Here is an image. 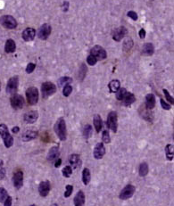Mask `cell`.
Instances as JSON below:
<instances>
[{"mask_svg": "<svg viewBox=\"0 0 174 206\" xmlns=\"http://www.w3.org/2000/svg\"><path fill=\"white\" fill-rule=\"evenodd\" d=\"M128 30L127 29L123 26H121L119 28L115 29L113 32V38L115 41H121L123 37H125V35L127 34Z\"/></svg>", "mask_w": 174, "mask_h": 206, "instance_id": "obj_13", "label": "cell"}, {"mask_svg": "<svg viewBox=\"0 0 174 206\" xmlns=\"http://www.w3.org/2000/svg\"><path fill=\"white\" fill-rule=\"evenodd\" d=\"M16 49V45H15V42L13 40V39H7L6 42V45H5V51L6 53H14Z\"/></svg>", "mask_w": 174, "mask_h": 206, "instance_id": "obj_24", "label": "cell"}, {"mask_svg": "<svg viewBox=\"0 0 174 206\" xmlns=\"http://www.w3.org/2000/svg\"><path fill=\"white\" fill-rule=\"evenodd\" d=\"M4 205L5 206H10L12 205V198L10 196L6 197V199L4 202Z\"/></svg>", "mask_w": 174, "mask_h": 206, "instance_id": "obj_46", "label": "cell"}, {"mask_svg": "<svg viewBox=\"0 0 174 206\" xmlns=\"http://www.w3.org/2000/svg\"><path fill=\"white\" fill-rule=\"evenodd\" d=\"M165 154H166V158L168 161H172L174 157V147L173 145H167L165 146Z\"/></svg>", "mask_w": 174, "mask_h": 206, "instance_id": "obj_28", "label": "cell"}, {"mask_svg": "<svg viewBox=\"0 0 174 206\" xmlns=\"http://www.w3.org/2000/svg\"><path fill=\"white\" fill-rule=\"evenodd\" d=\"M63 7H64V12H66V11L68 10V8H69V3L65 1V2L64 3V6H63Z\"/></svg>", "mask_w": 174, "mask_h": 206, "instance_id": "obj_49", "label": "cell"}, {"mask_svg": "<svg viewBox=\"0 0 174 206\" xmlns=\"http://www.w3.org/2000/svg\"><path fill=\"white\" fill-rule=\"evenodd\" d=\"M26 98L30 105H34L38 102V90L35 87H30L26 90Z\"/></svg>", "mask_w": 174, "mask_h": 206, "instance_id": "obj_3", "label": "cell"}, {"mask_svg": "<svg viewBox=\"0 0 174 206\" xmlns=\"http://www.w3.org/2000/svg\"><path fill=\"white\" fill-rule=\"evenodd\" d=\"M72 81H73V80L71 78H69V77H62V78H60L58 80V86L61 87H63L64 85L72 83Z\"/></svg>", "mask_w": 174, "mask_h": 206, "instance_id": "obj_32", "label": "cell"}, {"mask_svg": "<svg viewBox=\"0 0 174 206\" xmlns=\"http://www.w3.org/2000/svg\"><path fill=\"white\" fill-rule=\"evenodd\" d=\"M108 87H109V91L111 93H116L118 91V89L121 87V83L118 80H113L109 82Z\"/></svg>", "mask_w": 174, "mask_h": 206, "instance_id": "obj_27", "label": "cell"}, {"mask_svg": "<svg viewBox=\"0 0 174 206\" xmlns=\"http://www.w3.org/2000/svg\"><path fill=\"white\" fill-rule=\"evenodd\" d=\"M164 90V94L165 97H166V99H167V101H168V103H170L171 104H173L174 103V100H173V97L170 95V93L168 92V90L167 89H163Z\"/></svg>", "mask_w": 174, "mask_h": 206, "instance_id": "obj_42", "label": "cell"}, {"mask_svg": "<svg viewBox=\"0 0 174 206\" xmlns=\"http://www.w3.org/2000/svg\"><path fill=\"white\" fill-rule=\"evenodd\" d=\"M90 55L94 56L97 60L100 61V60H104L106 58L107 54H106V51L101 47V46H95V47H92V49L90 50Z\"/></svg>", "mask_w": 174, "mask_h": 206, "instance_id": "obj_9", "label": "cell"}, {"mask_svg": "<svg viewBox=\"0 0 174 206\" xmlns=\"http://www.w3.org/2000/svg\"><path fill=\"white\" fill-rule=\"evenodd\" d=\"M19 131H20V128H19L18 126L14 127V128L12 129V132H13V133H15V134H16V133H18Z\"/></svg>", "mask_w": 174, "mask_h": 206, "instance_id": "obj_50", "label": "cell"}, {"mask_svg": "<svg viewBox=\"0 0 174 206\" xmlns=\"http://www.w3.org/2000/svg\"><path fill=\"white\" fill-rule=\"evenodd\" d=\"M36 36V30L33 28H27L22 31V38L25 41H31Z\"/></svg>", "mask_w": 174, "mask_h": 206, "instance_id": "obj_17", "label": "cell"}, {"mask_svg": "<svg viewBox=\"0 0 174 206\" xmlns=\"http://www.w3.org/2000/svg\"><path fill=\"white\" fill-rule=\"evenodd\" d=\"M38 132L36 130H29L25 131L22 135V140L24 142H28V141L32 140V139H35L38 137Z\"/></svg>", "mask_w": 174, "mask_h": 206, "instance_id": "obj_21", "label": "cell"}, {"mask_svg": "<svg viewBox=\"0 0 174 206\" xmlns=\"http://www.w3.org/2000/svg\"><path fill=\"white\" fill-rule=\"evenodd\" d=\"M90 179H91V174H90V171L88 168H85L82 171V181L84 183V185H89V183L90 182Z\"/></svg>", "mask_w": 174, "mask_h": 206, "instance_id": "obj_29", "label": "cell"}, {"mask_svg": "<svg viewBox=\"0 0 174 206\" xmlns=\"http://www.w3.org/2000/svg\"><path fill=\"white\" fill-rule=\"evenodd\" d=\"M92 133H93V130H92L91 125L89 124H86L84 127H83V130H82V134L84 136V138L86 139H89L90 137L92 136Z\"/></svg>", "mask_w": 174, "mask_h": 206, "instance_id": "obj_30", "label": "cell"}, {"mask_svg": "<svg viewBox=\"0 0 174 206\" xmlns=\"http://www.w3.org/2000/svg\"><path fill=\"white\" fill-rule=\"evenodd\" d=\"M160 103H161V106L164 109V110H170L171 109V105L168 103H166L164 99H161L160 100Z\"/></svg>", "mask_w": 174, "mask_h": 206, "instance_id": "obj_45", "label": "cell"}, {"mask_svg": "<svg viewBox=\"0 0 174 206\" xmlns=\"http://www.w3.org/2000/svg\"><path fill=\"white\" fill-rule=\"evenodd\" d=\"M62 173L64 178H69L73 174V168L71 166H65L62 170Z\"/></svg>", "mask_w": 174, "mask_h": 206, "instance_id": "obj_34", "label": "cell"}, {"mask_svg": "<svg viewBox=\"0 0 174 206\" xmlns=\"http://www.w3.org/2000/svg\"><path fill=\"white\" fill-rule=\"evenodd\" d=\"M127 15H128L129 18H131L132 20H134V21H137V13L134 12V11H129V12H128Z\"/></svg>", "mask_w": 174, "mask_h": 206, "instance_id": "obj_44", "label": "cell"}, {"mask_svg": "<svg viewBox=\"0 0 174 206\" xmlns=\"http://www.w3.org/2000/svg\"><path fill=\"white\" fill-rule=\"evenodd\" d=\"M87 62H88V64H89L90 66H94L96 64H97V58H96L94 56L89 55V56H88V58H87Z\"/></svg>", "mask_w": 174, "mask_h": 206, "instance_id": "obj_40", "label": "cell"}, {"mask_svg": "<svg viewBox=\"0 0 174 206\" xmlns=\"http://www.w3.org/2000/svg\"><path fill=\"white\" fill-rule=\"evenodd\" d=\"M0 87H1V84H0Z\"/></svg>", "mask_w": 174, "mask_h": 206, "instance_id": "obj_52", "label": "cell"}, {"mask_svg": "<svg viewBox=\"0 0 174 206\" xmlns=\"http://www.w3.org/2000/svg\"><path fill=\"white\" fill-rule=\"evenodd\" d=\"M38 118V113L37 111H30L24 114V122L29 124H32L37 122Z\"/></svg>", "mask_w": 174, "mask_h": 206, "instance_id": "obj_16", "label": "cell"}, {"mask_svg": "<svg viewBox=\"0 0 174 206\" xmlns=\"http://www.w3.org/2000/svg\"><path fill=\"white\" fill-rule=\"evenodd\" d=\"M135 191H136V187H134L133 185L129 184L120 193V199H121V200H128L134 195Z\"/></svg>", "mask_w": 174, "mask_h": 206, "instance_id": "obj_8", "label": "cell"}, {"mask_svg": "<svg viewBox=\"0 0 174 206\" xmlns=\"http://www.w3.org/2000/svg\"><path fill=\"white\" fill-rule=\"evenodd\" d=\"M35 68H36V64H32V63L29 64L27 67H26V72L27 73H32L34 72Z\"/></svg>", "mask_w": 174, "mask_h": 206, "instance_id": "obj_43", "label": "cell"}, {"mask_svg": "<svg viewBox=\"0 0 174 206\" xmlns=\"http://www.w3.org/2000/svg\"><path fill=\"white\" fill-rule=\"evenodd\" d=\"M94 157L95 159H102L104 155L105 154V147L104 146V143H97L94 148Z\"/></svg>", "mask_w": 174, "mask_h": 206, "instance_id": "obj_14", "label": "cell"}, {"mask_svg": "<svg viewBox=\"0 0 174 206\" xmlns=\"http://www.w3.org/2000/svg\"><path fill=\"white\" fill-rule=\"evenodd\" d=\"M155 52V48L153 44L151 43H146L143 46V49H142V54L144 56H152Z\"/></svg>", "mask_w": 174, "mask_h": 206, "instance_id": "obj_25", "label": "cell"}, {"mask_svg": "<svg viewBox=\"0 0 174 206\" xmlns=\"http://www.w3.org/2000/svg\"><path fill=\"white\" fill-rule=\"evenodd\" d=\"M65 189H66V190H65V192H64V197L68 198V197L72 195V193H73V187L71 186V185H67V186L65 187Z\"/></svg>", "mask_w": 174, "mask_h": 206, "instance_id": "obj_41", "label": "cell"}, {"mask_svg": "<svg viewBox=\"0 0 174 206\" xmlns=\"http://www.w3.org/2000/svg\"><path fill=\"white\" fill-rule=\"evenodd\" d=\"M7 196H8L7 191L4 187H0V203H4Z\"/></svg>", "mask_w": 174, "mask_h": 206, "instance_id": "obj_37", "label": "cell"}, {"mask_svg": "<svg viewBox=\"0 0 174 206\" xmlns=\"http://www.w3.org/2000/svg\"><path fill=\"white\" fill-rule=\"evenodd\" d=\"M10 103L12 105V107L14 110H19L22 109L24 104H25V100L22 97V95H18V94H13V95L10 98Z\"/></svg>", "mask_w": 174, "mask_h": 206, "instance_id": "obj_4", "label": "cell"}, {"mask_svg": "<svg viewBox=\"0 0 174 206\" xmlns=\"http://www.w3.org/2000/svg\"><path fill=\"white\" fill-rule=\"evenodd\" d=\"M51 30H52L51 26L48 23H44L40 28L38 29V37L42 40H46V38L49 37V35L51 34Z\"/></svg>", "mask_w": 174, "mask_h": 206, "instance_id": "obj_11", "label": "cell"}, {"mask_svg": "<svg viewBox=\"0 0 174 206\" xmlns=\"http://www.w3.org/2000/svg\"><path fill=\"white\" fill-rule=\"evenodd\" d=\"M121 101H122V103L124 105H127L128 106V105H130L131 103H133L136 101V97H135V95L132 93L127 92V94L124 96V98Z\"/></svg>", "mask_w": 174, "mask_h": 206, "instance_id": "obj_26", "label": "cell"}, {"mask_svg": "<svg viewBox=\"0 0 174 206\" xmlns=\"http://www.w3.org/2000/svg\"><path fill=\"white\" fill-rule=\"evenodd\" d=\"M0 136L6 148H10L14 145V138L10 135L9 130L6 124H0Z\"/></svg>", "mask_w": 174, "mask_h": 206, "instance_id": "obj_2", "label": "cell"}, {"mask_svg": "<svg viewBox=\"0 0 174 206\" xmlns=\"http://www.w3.org/2000/svg\"><path fill=\"white\" fill-rule=\"evenodd\" d=\"M0 167H3V161L0 160Z\"/></svg>", "mask_w": 174, "mask_h": 206, "instance_id": "obj_51", "label": "cell"}, {"mask_svg": "<svg viewBox=\"0 0 174 206\" xmlns=\"http://www.w3.org/2000/svg\"><path fill=\"white\" fill-rule=\"evenodd\" d=\"M148 173V165L147 162H142L139 165V169H138V174L140 177H146Z\"/></svg>", "mask_w": 174, "mask_h": 206, "instance_id": "obj_31", "label": "cell"}, {"mask_svg": "<svg viewBox=\"0 0 174 206\" xmlns=\"http://www.w3.org/2000/svg\"><path fill=\"white\" fill-rule=\"evenodd\" d=\"M87 71H88L87 66L85 65L84 64H82L81 66V69H80V73H79V77H80V80H83V79H84V77H85V75H86Z\"/></svg>", "mask_w": 174, "mask_h": 206, "instance_id": "obj_39", "label": "cell"}, {"mask_svg": "<svg viewBox=\"0 0 174 206\" xmlns=\"http://www.w3.org/2000/svg\"><path fill=\"white\" fill-rule=\"evenodd\" d=\"M0 23L3 27L6 29H15L17 26L16 20L11 15H4L0 18Z\"/></svg>", "mask_w": 174, "mask_h": 206, "instance_id": "obj_7", "label": "cell"}, {"mask_svg": "<svg viewBox=\"0 0 174 206\" xmlns=\"http://www.w3.org/2000/svg\"><path fill=\"white\" fill-rule=\"evenodd\" d=\"M69 161H70L71 167H73L74 169L79 168L81 165V158H80V155L76 154H72L70 156Z\"/></svg>", "mask_w": 174, "mask_h": 206, "instance_id": "obj_19", "label": "cell"}, {"mask_svg": "<svg viewBox=\"0 0 174 206\" xmlns=\"http://www.w3.org/2000/svg\"><path fill=\"white\" fill-rule=\"evenodd\" d=\"M50 192L49 181H42L38 186V193L42 197H46Z\"/></svg>", "mask_w": 174, "mask_h": 206, "instance_id": "obj_15", "label": "cell"}, {"mask_svg": "<svg viewBox=\"0 0 174 206\" xmlns=\"http://www.w3.org/2000/svg\"><path fill=\"white\" fill-rule=\"evenodd\" d=\"M73 92V87L71 85L66 84L64 85V89H63V94L64 96H69Z\"/></svg>", "mask_w": 174, "mask_h": 206, "instance_id": "obj_36", "label": "cell"}, {"mask_svg": "<svg viewBox=\"0 0 174 206\" xmlns=\"http://www.w3.org/2000/svg\"><path fill=\"white\" fill-rule=\"evenodd\" d=\"M56 92V87L54 83L52 82H44L42 86H41V93H42V96L44 98H46Z\"/></svg>", "mask_w": 174, "mask_h": 206, "instance_id": "obj_5", "label": "cell"}, {"mask_svg": "<svg viewBox=\"0 0 174 206\" xmlns=\"http://www.w3.org/2000/svg\"><path fill=\"white\" fill-rule=\"evenodd\" d=\"M19 84V78L18 76H14L11 79H9L7 86H6V92L8 94H14L16 93L18 89Z\"/></svg>", "mask_w": 174, "mask_h": 206, "instance_id": "obj_10", "label": "cell"}, {"mask_svg": "<svg viewBox=\"0 0 174 206\" xmlns=\"http://www.w3.org/2000/svg\"><path fill=\"white\" fill-rule=\"evenodd\" d=\"M54 130L57 135L58 138L61 141H65L67 138V129H66V123L64 118H59L57 122H55L54 126Z\"/></svg>", "mask_w": 174, "mask_h": 206, "instance_id": "obj_1", "label": "cell"}, {"mask_svg": "<svg viewBox=\"0 0 174 206\" xmlns=\"http://www.w3.org/2000/svg\"><path fill=\"white\" fill-rule=\"evenodd\" d=\"M146 107L148 110H151L156 105V96L154 94H148L146 95Z\"/></svg>", "mask_w": 174, "mask_h": 206, "instance_id": "obj_20", "label": "cell"}, {"mask_svg": "<svg viewBox=\"0 0 174 206\" xmlns=\"http://www.w3.org/2000/svg\"><path fill=\"white\" fill-rule=\"evenodd\" d=\"M138 35H139V37L140 38H145L146 37V30L144 29H141L140 30H139V32H138Z\"/></svg>", "mask_w": 174, "mask_h": 206, "instance_id": "obj_47", "label": "cell"}, {"mask_svg": "<svg viewBox=\"0 0 174 206\" xmlns=\"http://www.w3.org/2000/svg\"><path fill=\"white\" fill-rule=\"evenodd\" d=\"M73 203L75 206H82L85 204V194L83 191L80 190L74 197Z\"/></svg>", "mask_w": 174, "mask_h": 206, "instance_id": "obj_18", "label": "cell"}, {"mask_svg": "<svg viewBox=\"0 0 174 206\" xmlns=\"http://www.w3.org/2000/svg\"><path fill=\"white\" fill-rule=\"evenodd\" d=\"M61 164H62V160L57 159V161L55 162V168H58V167H60Z\"/></svg>", "mask_w": 174, "mask_h": 206, "instance_id": "obj_48", "label": "cell"}, {"mask_svg": "<svg viewBox=\"0 0 174 206\" xmlns=\"http://www.w3.org/2000/svg\"><path fill=\"white\" fill-rule=\"evenodd\" d=\"M102 140L105 144H109L111 142V138L108 130L103 131V133H102Z\"/></svg>", "mask_w": 174, "mask_h": 206, "instance_id": "obj_35", "label": "cell"}, {"mask_svg": "<svg viewBox=\"0 0 174 206\" xmlns=\"http://www.w3.org/2000/svg\"><path fill=\"white\" fill-rule=\"evenodd\" d=\"M132 47H133V41L130 38H128L127 40L124 41V43H123V49H124V51H129Z\"/></svg>", "mask_w": 174, "mask_h": 206, "instance_id": "obj_38", "label": "cell"}, {"mask_svg": "<svg viewBox=\"0 0 174 206\" xmlns=\"http://www.w3.org/2000/svg\"><path fill=\"white\" fill-rule=\"evenodd\" d=\"M58 155H59V147L54 146L49 150V152L47 154V156H46V159L49 161H53L58 157Z\"/></svg>", "mask_w": 174, "mask_h": 206, "instance_id": "obj_22", "label": "cell"}, {"mask_svg": "<svg viewBox=\"0 0 174 206\" xmlns=\"http://www.w3.org/2000/svg\"><path fill=\"white\" fill-rule=\"evenodd\" d=\"M127 89L126 88H123V87H120L119 89H118V91L116 92V98H117V100H120V101H121L123 98H124V96H125V95L127 94Z\"/></svg>", "mask_w": 174, "mask_h": 206, "instance_id": "obj_33", "label": "cell"}, {"mask_svg": "<svg viewBox=\"0 0 174 206\" xmlns=\"http://www.w3.org/2000/svg\"><path fill=\"white\" fill-rule=\"evenodd\" d=\"M107 126L111 130H113L114 133L117 131L118 129V115L115 111L109 112L107 116Z\"/></svg>", "mask_w": 174, "mask_h": 206, "instance_id": "obj_6", "label": "cell"}, {"mask_svg": "<svg viewBox=\"0 0 174 206\" xmlns=\"http://www.w3.org/2000/svg\"><path fill=\"white\" fill-rule=\"evenodd\" d=\"M93 123L95 126V130L97 131V133H99L103 128V121L101 119L99 114H95L94 115V119H93Z\"/></svg>", "mask_w": 174, "mask_h": 206, "instance_id": "obj_23", "label": "cell"}, {"mask_svg": "<svg viewBox=\"0 0 174 206\" xmlns=\"http://www.w3.org/2000/svg\"><path fill=\"white\" fill-rule=\"evenodd\" d=\"M13 182H14V186L16 189H20L23 185V172L22 170H16L14 174L13 177Z\"/></svg>", "mask_w": 174, "mask_h": 206, "instance_id": "obj_12", "label": "cell"}]
</instances>
